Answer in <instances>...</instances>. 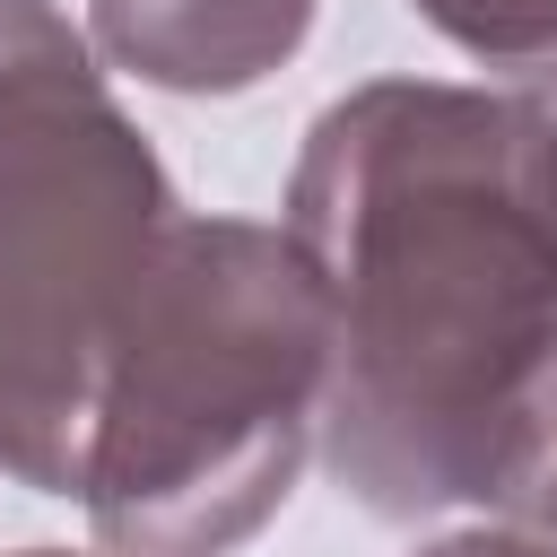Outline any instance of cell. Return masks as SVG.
<instances>
[{"label":"cell","instance_id":"cell-1","mask_svg":"<svg viewBox=\"0 0 557 557\" xmlns=\"http://www.w3.org/2000/svg\"><path fill=\"white\" fill-rule=\"evenodd\" d=\"M278 226L331 296V479L383 522L505 505L557 435V104L366 78L305 122Z\"/></svg>","mask_w":557,"mask_h":557},{"label":"cell","instance_id":"cell-2","mask_svg":"<svg viewBox=\"0 0 557 557\" xmlns=\"http://www.w3.org/2000/svg\"><path fill=\"white\" fill-rule=\"evenodd\" d=\"M331 392V296L270 218L183 209L104 348L78 505L113 557H226L296 487Z\"/></svg>","mask_w":557,"mask_h":557},{"label":"cell","instance_id":"cell-3","mask_svg":"<svg viewBox=\"0 0 557 557\" xmlns=\"http://www.w3.org/2000/svg\"><path fill=\"white\" fill-rule=\"evenodd\" d=\"M183 218L104 52L52 0H0V470L78 496L113 322Z\"/></svg>","mask_w":557,"mask_h":557},{"label":"cell","instance_id":"cell-4","mask_svg":"<svg viewBox=\"0 0 557 557\" xmlns=\"http://www.w3.org/2000/svg\"><path fill=\"white\" fill-rule=\"evenodd\" d=\"M322 0H87V44L165 96H244L287 70Z\"/></svg>","mask_w":557,"mask_h":557},{"label":"cell","instance_id":"cell-5","mask_svg":"<svg viewBox=\"0 0 557 557\" xmlns=\"http://www.w3.org/2000/svg\"><path fill=\"white\" fill-rule=\"evenodd\" d=\"M409 9L496 87L557 104V0H409Z\"/></svg>","mask_w":557,"mask_h":557},{"label":"cell","instance_id":"cell-6","mask_svg":"<svg viewBox=\"0 0 557 557\" xmlns=\"http://www.w3.org/2000/svg\"><path fill=\"white\" fill-rule=\"evenodd\" d=\"M418 557H557V540L505 513V522H470V531H444V540H426Z\"/></svg>","mask_w":557,"mask_h":557},{"label":"cell","instance_id":"cell-7","mask_svg":"<svg viewBox=\"0 0 557 557\" xmlns=\"http://www.w3.org/2000/svg\"><path fill=\"white\" fill-rule=\"evenodd\" d=\"M496 513H513V522H531V531H548V540H557V435L540 444V461L522 470V487H513Z\"/></svg>","mask_w":557,"mask_h":557},{"label":"cell","instance_id":"cell-8","mask_svg":"<svg viewBox=\"0 0 557 557\" xmlns=\"http://www.w3.org/2000/svg\"><path fill=\"white\" fill-rule=\"evenodd\" d=\"M17 557H70V548H17Z\"/></svg>","mask_w":557,"mask_h":557}]
</instances>
